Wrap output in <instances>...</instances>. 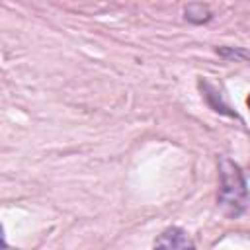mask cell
Masks as SVG:
<instances>
[{
	"mask_svg": "<svg viewBox=\"0 0 250 250\" xmlns=\"http://www.w3.org/2000/svg\"><path fill=\"white\" fill-rule=\"evenodd\" d=\"M217 170H219L217 207L225 217L236 219L248 209V201H250L244 172L229 156H219Z\"/></svg>",
	"mask_w": 250,
	"mask_h": 250,
	"instance_id": "6da1fadb",
	"label": "cell"
},
{
	"mask_svg": "<svg viewBox=\"0 0 250 250\" xmlns=\"http://www.w3.org/2000/svg\"><path fill=\"white\" fill-rule=\"evenodd\" d=\"M152 250H195V244L182 227H168L156 236Z\"/></svg>",
	"mask_w": 250,
	"mask_h": 250,
	"instance_id": "7a4b0ae2",
	"label": "cell"
},
{
	"mask_svg": "<svg viewBox=\"0 0 250 250\" xmlns=\"http://www.w3.org/2000/svg\"><path fill=\"white\" fill-rule=\"evenodd\" d=\"M197 86H199V90H201V96H203V100L207 102V105L213 109V111H217V113H221V115H229V117H236L238 119V115L225 104V100H223V96H221V92L211 84V82H207V80H203V78H199L197 80Z\"/></svg>",
	"mask_w": 250,
	"mask_h": 250,
	"instance_id": "3957f363",
	"label": "cell"
},
{
	"mask_svg": "<svg viewBox=\"0 0 250 250\" xmlns=\"http://www.w3.org/2000/svg\"><path fill=\"white\" fill-rule=\"evenodd\" d=\"M184 18L193 25H201V23H207L213 20V12L207 4L195 2V4H188L184 8Z\"/></svg>",
	"mask_w": 250,
	"mask_h": 250,
	"instance_id": "277c9868",
	"label": "cell"
},
{
	"mask_svg": "<svg viewBox=\"0 0 250 250\" xmlns=\"http://www.w3.org/2000/svg\"><path fill=\"white\" fill-rule=\"evenodd\" d=\"M215 53L225 59V61H234V62H248L250 61V51L244 47H232V45H221L215 49Z\"/></svg>",
	"mask_w": 250,
	"mask_h": 250,
	"instance_id": "5b68a950",
	"label": "cell"
},
{
	"mask_svg": "<svg viewBox=\"0 0 250 250\" xmlns=\"http://www.w3.org/2000/svg\"><path fill=\"white\" fill-rule=\"evenodd\" d=\"M246 105H248V107H250V96H248V98H246Z\"/></svg>",
	"mask_w": 250,
	"mask_h": 250,
	"instance_id": "8992f818",
	"label": "cell"
}]
</instances>
